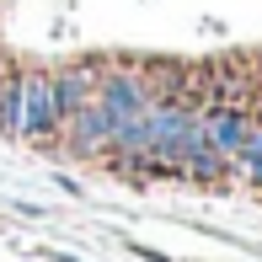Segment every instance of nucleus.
Listing matches in <instances>:
<instances>
[{"mask_svg":"<svg viewBox=\"0 0 262 262\" xmlns=\"http://www.w3.org/2000/svg\"><path fill=\"white\" fill-rule=\"evenodd\" d=\"M59 102H54V75L49 70H21V134L16 139H38L49 145L59 134Z\"/></svg>","mask_w":262,"mask_h":262,"instance_id":"f257e3e1","label":"nucleus"},{"mask_svg":"<svg viewBox=\"0 0 262 262\" xmlns=\"http://www.w3.org/2000/svg\"><path fill=\"white\" fill-rule=\"evenodd\" d=\"M177 171H182V177H198V182H214V177H225V171H230V161H225V156H214L204 139H198V145H187V150H182Z\"/></svg>","mask_w":262,"mask_h":262,"instance_id":"423d86ee","label":"nucleus"},{"mask_svg":"<svg viewBox=\"0 0 262 262\" xmlns=\"http://www.w3.org/2000/svg\"><path fill=\"white\" fill-rule=\"evenodd\" d=\"M0 80H6V75H0Z\"/></svg>","mask_w":262,"mask_h":262,"instance_id":"9d476101","label":"nucleus"},{"mask_svg":"<svg viewBox=\"0 0 262 262\" xmlns=\"http://www.w3.org/2000/svg\"><path fill=\"white\" fill-rule=\"evenodd\" d=\"M198 123H204V145L214 150V156H225V161H235L241 145L252 139V118H246L241 107H209Z\"/></svg>","mask_w":262,"mask_h":262,"instance_id":"20e7f679","label":"nucleus"},{"mask_svg":"<svg viewBox=\"0 0 262 262\" xmlns=\"http://www.w3.org/2000/svg\"><path fill=\"white\" fill-rule=\"evenodd\" d=\"M54 102H59V123H64V118H75L86 102H97V75H91L86 64L59 70V75H54Z\"/></svg>","mask_w":262,"mask_h":262,"instance_id":"39448f33","label":"nucleus"},{"mask_svg":"<svg viewBox=\"0 0 262 262\" xmlns=\"http://www.w3.org/2000/svg\"><path fill=\"white\" fill-rule=\"evenodd\" d=\"M235 166H241V171H246V177H252V182L262 187V128H252V139L241 145V156H235Z\"/></svg>","mask_w":262,"mask_h":262,"instance_id":"6e6552de","label":"nucleus"},{"mask_svg":"<svg viewBox=\"0 0 262 262\" xmlns=\"http://www.w3.org/2000/svg\"><path fill=\"white\" fill-rule=\"evenodd\" d=\"M0 134H6V139L21 134V75L0 80Z\"/></svg>","mask_w":262,"mask_h":262,"instance_id":"0eeeda50","label":"nucleus"},{"mask_svg":"<svg viewBox=\"0 0 262 262\" xmlns=\"http://www.w3.org/2000/svg\"><path fill=\"white\" fill-rule=\"evenodd\" d=\"M150 102H156V97H150V86H145L139 75H123V70H118V75H102V80H97V107H107L118 123L150 113Z\"/></svg>","mask_w":262,"mask_h":262,"instance_id":"7ed1b4c3","label":"nucleus"},{"mask_svg":"<svg viewBox=\"0 0 262 262\" xmlns=\"http://www.w3.org/2000/svg\"><path fill=\"white\" fill-rule=\"evenodd\" d=\"M134 252L145 257V262H171V257H166V252H156V246H134Z\"/></svg>","mask_w":262,"mask_h":262,"instance_id":"1a4fd4ad","label":"nucleus"},{"mask_svg":"<svg viewBox=\"0 0 262 262\" xmlns=\"http://www.w3.org/2000/svg\"><path fill=\"white\" fill-rule=\"evenodd\" d=\"M64 134H70V150H75V156H102V150H113L118 118L107 113V107L86 102L75 118H64Z\"/></svg>","mask_w":262,"mask_h":262,"instance_id":"f03ea898","label":"nucleus"}]
</instances>
